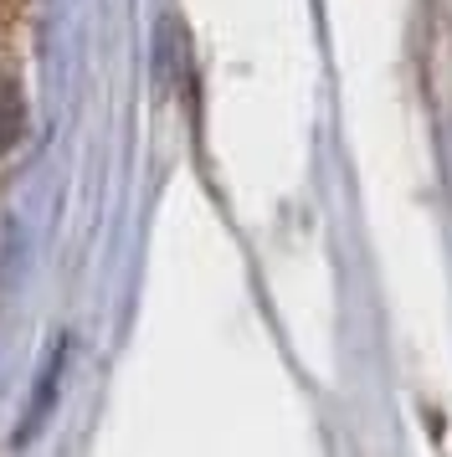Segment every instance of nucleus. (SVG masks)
<instances>
[{"label":"nucleus","instance_id":"nucleus-1","mask_svg":"<svg viewBox=\"0 0 452 457\" xmlns=\"http://www.w3.org/2000/svg\"><path fill=\"white\" fill-rule=\"evenodd\" d=\"M21 124H26V104H21V87L0 72V154L21 139Z\"/></svg>","mask_w":452,"mask_h":457}]
</instances>
